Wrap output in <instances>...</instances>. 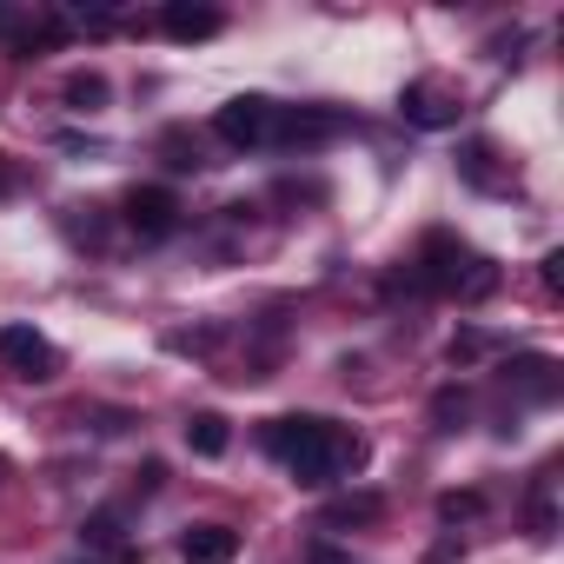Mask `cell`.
<instances>
[{"instance_id":"8fae6325","label":"cell","mask_w":564,"mask_h":564,"mask_svg":"<svg viewBox=\"0 0 564 564\" xmlns=\"http://www.w3.org/2000/svg\"><path fill=\"white\" fill-rule=\"evenodd\" d=\"M379 518H386V498H379V491H346V498L319 505V524H326V531H346V524H379Z\"/></svg>"},{"instance_id":"277c9868","label":"cell","mask_w":564,"mask_h":564,"mask_svg":"<svg viewBox=\"0 0 564 564\" xmlns=\"http://www.w3.org/2000/svg\"><path fill=\"white\" fill-rule=\"evenodd\" d=\"M0 366H8L14 379H34V386H47L54 372H61V352L34 333V326H0Z\"/></svg>"},{"instance_id":"9c48e42d","label":"cell","mask_w":564,"mask_h":564,"mask_svg":"<svg viewBox=\"0 0 564 564\" xmlns=\"http://www.w3.org/2000/svg\"><path fill=\"white\" fill-rule=\"evenodd\" d=\"M505 386H518L524 399H538V405H551L564 379H557V359H544V352H524V359H511V366H505Z\"/></svg>"},{"instance_id":"ac0fdd59","label":"cell","mask_w":564,"mask_h":564,"mask_svg":"<svg viewBox=\"0 0 564 564\" xmlns=\"http://www.w3.org/2000/svg\"><path fill=\"white\" fill-rule=\"evenodd\" d=\"M478 511H485L478 491H445V498H438V518H445V524H452V518H478Z\"/></svg>"},{"instance_id":"9a60e30c","label":"cell","mask_w":564,"mask_h":564,"mask_svg":"<svg viewBox=\"0 0 564 564\" xmlns=\"http://www.w3.org/2000/svg\"><path fill=\"white\" fill-rule=\"evenodd\" d=\"M80 538H87L94 551H120V557H127V518H120V511H94V518L80 524Z\"/></svg>"},{"instance_id":"52a82bcc","label":"cell","mask_w":564,"mask_h":564,"mask_svg":"<svg viewBox=\"0 0 564 564\" xmlns=\"http://www.w3.org/2000/svg\"><path fill=\"white\" fill-rule=\"evenodd\" d=\"M399 113H405L412 127H458V94L438 87V80H412V87L399 94Z\"/></svg>"},{"instance_id":"30bf717a","label":"cell","mask_w":564,"mask_h":564,"mask_svg":"<svg viewBox=\"0 0 564 564\" xmlns=\"http://www.w3.org/2000/svg\"><path fill=\"white\" fill-rule=\"evenodd\" d=\"M219 28H226L219 8H186V0H173V8L160 14V34H166V41H213Z\"/></svg>"},{"instance_id":"7a4b0ae2","label":"cell","mask_w":564,"mask_h":564,"mask_svg":"<svg viewBox=\"0 0 564 564\" xmlns=\"http://www.w3.org/2000/svg\"><path fill=\"white\" fill-rule=\"evenodd\" d=\"M405 279H412L419 293H445V300H485V293H498V265L478 259L452 232H425V246H419V259H412Z\"/></svg>"},{"instance_id":"5b68a950","label":"cell","mask_w":564,"mask_h":564,"mask_svg":"<svg viewBox=\"0 0 564 564\" xmlns=\"http://www.w3.org/2000/svg\"><path fill=\"white\" fill-rule=\"evenodd\" d=\"M333 133H346V113H333V107H279V120H272L279 147H326Z\"/></svg>"},{"instance_id":"d6986e66","label":"cell","mask_w":564,"mask_h":564,"mask_svg":"<svg viewBox=\"0 0 564 564\" xmlns=\"http://www.w3.org/2000/svg\"><path fill=\"white\" fill-rule=\"evenodd\" d=\"M21 34H28V14H21V8H0V41H8V47H14Z\"/></svg>"},{"instance_id":"2e32d148","label":"cell","mask_w":564,"mask_h":564,"mask_svg":"<svg viewBox=\"0 0 564 564\" xmlns=\"http://www.w3.org/2000/svg\"><path fill=\"white\" fill-rule=\"evenodd\" d=\"M160 160H166L173 173H193V166H206V160H199V140H193L186 127H166V133H160Z\"/></svg>"},{"instance_id":"5bb4252c","label":"cell","mask_w":564,"mask_h":564,"mask_svg":"<svg viewBox=\"0 0 564 564\" xmlns=\"http://www.w3.org/2000/svg\"><path fill=\"white\" fill-rule=\"evenodd\" d=\"M61 94H67V107H74V113H100L113 87H107V74H67V87H61Z\"/></svg>"},{"instance_id":"44dd1931","label":"cell","mask_w":564,"mask_h":564,"mask_svg":"<svg viewBox=\"0 0 564 564\" xmlns=\"http://www.w3.org/2000/svg\"><path fill=\"white\" fill-rule=\"evenodd\" d=\"M306 564H352V557H346V551H333V544H313V551H306Z\"/></svg>"},{"instance_id":"3957f363","label":"cell","mask_w":564,"mask_h":564,"mask_svg":"<svg viewBox=\"0 0 564 564\" xmlns=\"http://www.w3.org/2000/svg\"><path fill=\"white\" fill-rule=\"evenodd\" d=\"M272 120H279V107H272L265 94H232V100L213 113V133H219L226 147H272Z\"/></svg>"},{"instance_id":"7402d4cb","label":"cell","mask_w":564,"mask_h":564,"mask_svg":"<svg viewBox=\"0 0 564 564\" xmlns=\"http://www.w3.org/2000/svg\"><path fill=\"white\" fill-rule=\"evenodd\" d=\"M140 485H147V491H160V485H166V465H160V458H147V471H140Z\"/></svg>"},{"instance_id":"7c38bea8","label":"cell","mask_w":564,"mask_h":564,"mask_svg":"<svg viewBox=\"0 0 564 564\" xmlns=\"http://www.w3.org/2000/svg\"><path fill=\"white\" fill-rule=\"evenodd\" d=\"M458 173H465L478 193H511V173H498V147H491V140H471V147L458 153Z\"/></svg>"},{"instance_id":"603a6c76","label":"cell","mask_w":564,"mask_h":564,"mask_svg":"<svg viewBox=\"0 0 564 564\" xmlns=\"http://www.w3.org/2000/svg\"><path fill=\"white\" fill-rule=\"evenodd\" d=\"M8 193H14V160L0 153V199H8Z\"/></svg>"},{"instance_id":"8992f818","label":"cell","mask_w":564,"mask_h":564,"mask_svg":"<svg viewBox=\"0 0 564 564\" xmlns=\"http://www.w3.org/2000/svg\"><path fill=\"white\" fill-rule=\"evenodd\" d=\"M180 213H186V206H180L166 186H133V193H127V226H133L140 239H173V232H180Z\"/></svg>"},{"instance_id":"ffe728a7","label":"cell","mask_w":564,"mask_h":564,"mask_svg":"<svg viewBox=\"0 0 564 564\" xmlns=\"http://www.w3.org/2000/svg\"><path fill=\"white\" fill-rule=\"evenodd\" d=\"M544 286H551V293H564V252H551V259H544Z\"/></svg>"},{"instance_id":"6da1fadb","label":"cell","mask_w":564,"mask_h":564,"mask_svg":"<svg viewBox=\"0 0 564 564\" xmlns=\"http://www.w3.org/2000/svg\"><path fill=\"white\" fill-rule=\"evenodd\" d=\"M259 445L286 465L300 485H333L346 471L366 465V438L346 432L339 419H319V412H293V419H265L259 425Z\"/></svg>"},{"instance_id":"e0dca14e","label":"cell","mask_w":564,"mask_h":564,"mask_svg":"<svg viewBox=\"0 0 564 564\" xmlns=\"http://www.w3.org/2000/svg\"><path fill=\"white\" fill-rule=\"evenodd\" d=\"M465 412H471V405H465V392H452V386L432 399V419H438V432H458V425H465Z\"/></svg>"},{"instance_id":"ba28073f","label":"cell","mask_w":564,"mask_h":564,"mask_svg":"<svg viewBox=\"0 0 564 564\" xmlns=\"http://www.w3.org/2000/svg\"><path fill=\"white\" fill-rule=\"evenodd\" d=\"M239 557V531L232 524H193L180 538V564H232Z\"/></svg>"},{"instance_id":"4fadbf2b","label":"cell","mask_w":564,"mask_h":564,"mask_svg":"<svg viewBox=\"0 0 564 564\" xmlns=\"http://www.w3.org/2000/svg\"><path fill=\"white\" fill-rule=\"evenodd\" d=\"M186 445H193L199 458H219V452L232 445V432H226L219 412H193V419H186Z\"/></svg>"}]
</instances>
